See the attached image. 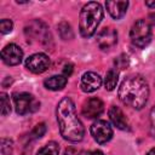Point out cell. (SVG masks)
<instances>
[{
    "instance_id": "obj_7",
    "label": "cell",
    "mask_w": 155,
    "mask_h": 155,
    "mask_svg": "<svg viewBox=\"0 0 155 155\" xmlns=\"http://www.w3.org/2000/svg\"><path fill=\"white\" fill-rule=\"evenodd\" d=\"M90 132H91L93 139L99 144H104V143L109 142L113 137V128L109 125V122H107L105 120L94 121L91 125Z\"/></svg>"
},
{
    "instance_id": "obj_26",
    "label": "cell",
    "mask_w": 155,
    "mask_h": 155,
    "mask_svg": "<svg viewBox=\"0 0 155 155\" xmlns=\"http://www.w3.org/2000/svg\"><path fill=\"white\" fill-rule=\"evenodd\" d=\"M71 73H73V64H70V63H68V64H65L64 65V69H63V74H64V76H70L71 75Z\"/></svg>"
},
{
    "instance_id": "obj_6",
    "label": "cell",
    "mask_w": 155,
    "mask_h": 155,
    "mask_svg": "<svg viewBox=\"0 0 155 155\" xmlns=\"http://www.w3.org/2000/svg\"><path fill=\"white\" fill-rule=\"evenodd\" d=\"M13 102H15L16 111L19 115L36 111L40 107V103L30 93H27V92L15 93L13 94Z\"/></svg>"
},
{
    "instance_id": "obj_3",
    "label": "cell",
    "mask_w": 155,
    "mask_h": 155,
    "mask_svg": "<svg viewBox=\"0 0 155 155\" xmlns=\"http://www.w3.org/2000/svg\"><path fill=\"white\" fill-rule=\"evenodd\" d=\"M103 19V10L102 6L96 1H90L80 11L79 18V30L84 38L92 36L101 21Z\"/></svg>"
},
{
    "instance_id": "obj_28",
    "label": "cell",
    "mask_w": 155,
    "mask_h": 155,
    "mask_svg": "<svg viewBox=\"0 0 155 155\" xmlns=\"http://www.w3.org/2000/svg\"><path fill=\"white\" fill-rule=\"evenodd\" d=\"M87 155H104L101 150H91L87 153Z\"/></svg>"
},
{
    "instance_id": "obj_24",
    "label": "cell",
    "mask_w": 155,
    "mask_h": 155,
    "mask_svg": "<svg viewBox=\"0 0 155 155\" xmlns=\"http://www.w3.org/2000/svg\"><path fill=\"white\" fill-rule=\"evenodd\" d=\"M150 130H151V134L155 137V107H153L150 111Z\"/></svg>"
},
{
    "instance_id": "obj_23",
    "label": "cell",
    "mask_w": 155,
    "mask_h": 155,
    "mask_svg": "<svg viewBox=\"0 0 155 155\" xmlns=\"http://www.w3.org/2000/svg\"><path fill=\"white\" fill-rule=\"evenodd\" d=\"M13 28V23L11 19H7V18H4L0 21V31L2 34H7L12 30Z\"/></svg>"
},
{
    "instance_id": "obj_2",
    "label": "cell",
    "mask_w": 155,
    "mask_h": 155,
    "mask_svg": "<svg viewBox=\"0 0 155 155\" xmlns=\"http://www.w3.org/2000/svg\"><path fill=\"white\" fill-rule=\"evenodd\" d=\"M117 94L125 105L140 110L148 102L149 86L143 76L131 75L121 82Z\"/></svg>"
},
{
    "instance_id": "obj_5",
    "label": "cell",
    "mask_w": 155,
    "mask_h": 155,
    "mask_svg": "<svg viewBox=\"0 0 155 155\" xmlns=\"http://www.w3.org/2000/svg\"><path fill=\"white\" fill-rule=\"evenodd\" d=\"M130 39L134 46L144 48L151 40L150 24L144 19H138L130 30Z\"/></svg>"
},
{
    "instance_id": "obj_19",
    "label": "cell",
    "mask_w": 155,
    "mask_h": 155,
    "mask_svg": "<svg viewBox=\"0 0 155 155\" xmlns=\"http://www.w3.org/2000/svg\"><path fill=\"white\" fill-rule=\"evenodd\" d=\"M0 97H1V115H2V116H6V115H8V114L11 113L10 98H8V96H7L5 92H2V93L0 94Z\"/></svg>"
},
{
    "instance_id": "obj_18",
    "label": "cell",
    "mask_w": 155,
    "mask_h": 155,
    "mask_svg": "<svg viewBox=\"0 0 155 155\" xmlns=\"http://www.w3.org/2000/svg\"><path fill=\"white\" fill-rule=\"evenodd\" d=\"M36 155H59V147L56 142H48L38 151Z\"/></svg>"
},
{
    "instance_id": "obj_11",
    "label": "cell",
    "mask_w": 155,
    "mask_h": 155,
    "mask_svg": "<svg viewBox=\"0 0 155 155\" xmlns=\"http://www.w3.org/2000/svg\"><path fill=\"white\" fill-rule=\"evenodd\" d=\"M103 110H104L103 102L97 97H92V98H88L82 104L81 113L87 119H96L103 113Z\"/></svg>"
},
{
    "instance_id": "obj_8",
    "label": "cell",
    "mask_w": 155,
    "mask_h": 155,
    "mask_svg": "<svg viewBox=\"0 0 155 155\" xmlns=\"http://www.w3.org/2000/svg\"><path fill=\"white\" fill-rule=\"evenodd\" d=\"M50 63L51 62L47 54L42 52H38V53L29 56L25 59V68L34 74H41L48 69Z\"/></svg>"
},
{
    "instance_id": "obj_14",
    "label": "cell",
    "mask_w": 155,
    "mask_h": 155,
    "mask_svg": "<svg viewBox=\"0 0 155 155\" xmlns=\"http://www.w3.org/2000/svg\"><path fill=\"white\" fill-rule=\"evenodd\" d=\"M105 6H107L109 15L113 18L120 19L126 15V11L128 7V1H107Z\"/></svg>"
},
{
    "instance_id": "obj_29",
    "label": "cell",
    "mask_w": 155,
    "mask_h": 155,
    "mask_svg": "<svg viewBox=\"0 0 155 155\" xmlns=\"http://www.w3.org/2000/svg\"><path fill=\"white\" fill-rule=\"evenodd\" d=\"M145 5L149 7H155V1H145Z\"/></svg>"
},
{
    "instance_id": "obj_12",
    "label": "cell",
    "mask_w": 155,
    "mask_h": 155,
    "mask_svg": "<svg viewBox=\"0 0 155 155\" xmlns=\"http://www.w3.org/2000/svg\"><path fill=\"white\" fill-rule=\"evenodd\" d=\"M102 85V78L94 73V71H87L82 75L81 81H80V87L84 92L91 93L98 90Z\"/></svg>"
},
{
    "instance_id": "obj_22",
    "label": "cell",
    "mask_w": 155,
    "mask_h": 155,
    "mask_svg": "<svg viewBox=\"0 0 155 155\" xmlns=\"http://www.w3.org/2000/svg\"><path fill=\"white\" fill-rule=\"evenodd\" d=\"M114 63H115V67H116V69H120V70H124V69H126L127 67H128V63H130V61H128V57L126 56V54H120L115 61H114Z\"/></svg>"
},
{
    "instance_id": "obj_25",
    "label": "cell",
    "mask_w": 155,
    "mask_h": 155,
    "mask_svg": "<svg viewBox=\"0 0 155 155\" xmlns=\"http://www.w3.org/2000/svg\"><path fill=\"white\" fill-rule=\"evenodd\" d=\"M81 149H78L76 147H69L65 149L64 155H80Z\"/></svg>"
},
{
    "instance_id": "obj_10",
    "label": "cell",
    "mask_w": 155,
    "mask_h": 155,
    "mask_svg": "<svg viewBox=\"0 0 155 155\" xmlns=\"http://www.w3.org/2000/svg\"><path fill=\"white\" fill-rule=\"evenodd\" d=\"M117 42V33L115 29L108 27V28H103L98 35H97V44L99 46L101 50L105 51V50H110L111 47H114Z\"/></svg>"
},
{
    "instance_id": "obj_21",
    "label": "cell",
    "mask_w": 155,
    "mask_h": 155,
    "mask_svg": "<svg viewBox=\"0 0 155 155\" xmlns=\"http://www.w3.org/2000/svg\"><path fill=\"white\" fill-rule=\"evenodd\" d=\"M45 132H46V125H45L44 122L38 124V125L33 128V131L30 132V138H33V139L41 138V137L45 134Z\"/></svg>"
},
{
    "instance_id": "obj_20",
    "label": "cell",
    "mask_w": 155,
    "mask_h": 155,
    "mask_svg": "<svg viewBox=\"0 0 155 155\" xmlns=\"http://www.w3.org/2000/svg\"><path fill=\"white\" fill-rule=\"evenodd\" d=\"M2 155H11L13 151V143L8 138H1V145H0Z\"/></svg>"
},
{
    "instance_id": "obj_15",
    "label": "cell",
    "mask_w": 155,
    "mask_h": 155,
    "mask_svg": "<svg viewBox=\"0 0 155 155\" xmlns=\"http://www.w3.org/2000/svg\"><path fill=\"white\" fill-rule=\"evenodd\" d=\"M44 85L47 90L59 91L67 85V76L64 75H52L44 81Z\"/></svg>"
},
{
    "instance_id": "obj_16",
    "label": "cell",
    "mask_w": 155,
    "mask_h": 155,
    "mask_svg": "<svg viewBox=\"0 0 155 155\" xmlns=\"http://www.w3.org/2000/svg\"><path fill=\"white\" fill-rule=\"evenodd\" d=\"M117 80H119V73L116 69H110L107 71L105 74V79H104V87L108 91H113L116 85H117Z\"/></svg>"
},
{
    "instance_id": "obj_4",
    "label": "cell",
    "mask_w": 155,
    "mask_h": 155,
    "mask_svg": "<svg viewBox=\"0 0 155 155\" xmlns=\"http://www.w3.org/2000/svg\"><path fill=\"white\" fill-rule=\"evenodd\" d=\"M24 33L29 44L44 46L46 50H48V47L52 45V36L50 34L48 27L42 21H31L24 28Z\"/></svg>"
},
{
    "instance_id": "obj_9",
    "label": "cell",
    "mask_w": 155,
    "mask_h": 155,
    "mask_svg": "<svg viewBox=\"0 0 155 155\" xmlns=\"http://www.w3.org/2000/svg\"><path fill=\"white\" fill-rule=\"evenodd\" d=\"M22 58H23V51L16 44H8L1 51V59L7 65L19 64L22 62Z\"/></svg>"
},
{
    "instance_id": "obj_13",
    "label": "cell",
    "mask_w": 155,
    "mask_h": 155,
    "mask_svg": "<svg viewBox=\"0 0 155 155\" xmlns=\"http://www.w3.org/2000/svg\"><path fill=\"white\" fill-rule=\"evenodd\" d=\"M109 117L111 120V122L119 128V130H122V131H126V130H130V124H128V120L127 117L125 116V114L122 113V110L116 107V105H111L109 108Z\"/></svg>"
},
{
    "instance_id": "obj_1",
    "label": "cell",
    "mask_w": 155,
    "mask_h": 155,
    "mask_svg": "<svg viewBox=\"0 0 155 155\" xmlns=\"http://www.w3.org/2000/svg\"><path fill=\"white\" fill-rule=\"evenodd\" d=\"M57 121L62 137L69 142H80L84 138L85 128L76 115L74 102L64 97L57 105Z\"/></svg>"
},
{
    "instance_id": "obj_27",
    "label": "cell",
    "mask_w": 155,
    "mask_h": 155,
    "mask_svg": "<svg viewBox=\"0 0 155 155\" xmlns=\"http://www.w3.org/2000/svg\"><path fill=\"white\" fill-rule=\"evenodd\" d=\"M149 24H151V25H155V13H150L149 16H148V21H147Z\"/></svg>"
},
{
    "instance_id": "obj_17",
    "label": "cell",
    "mask_w": 155,
    "mask_h": 155,
    "mask_svg": "<svg viewBox=\"0 0 155 155\" xmlns=\"http://www.w3.org/2000/svg\"><path fill=\"white\" fill-rule=\"evenodd\" d=\"M57 28H58V34H59V36H61L63 40H70V39L74 38L73 29H71V27H70L69 23H67V22H61Z\"/></svg>"
},
{
    "instance_id": "obj_30",
    "label": "cell",
    "mask_w": 155,
    "mask_h": 155,
    "mask_svg": "<svg viewBox=\"0 0 155 155\" xmlns=\"http://www.w3.org/2000/svg\"><path fill=\"white\" fill-rule=\"evenodd\" d=\"M147 155H155V148L150 149V150L148 151V154H147Z\"/></svg>"
}]
</instances>
